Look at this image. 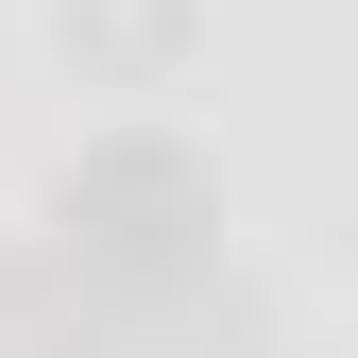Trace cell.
Wrapping results in <instances>:
<instances>
[{"instance_id":"cell-2","label":"cell","mask_w":358,"mask_h":358,"mask_svg":"<svg viewBox=\"0 0 358 358\" xmlns=\"http://www.w3.org/2000/svg\"><path fill=\"white\" fill-rule=\"evenodd\" d=\"M188 34H205V0H69V52L103 69V85H154Z\"/></svg>"},{"instance_id":"cell-1","label":"cell","mask_w":358,"mask_h":358,"mask_svg":"<svg viewBox=\"0 0 358 358\" xmlns=\"http://www.w3.org/2000/svg\"><path fill=\"white\" fill-rule=\"evenodd\" d=\"M205 222H222V188H205V154L188 137H103V154H85L69 171V273L85 290H171V273H205Z\"/></svg>"}]
</instances>
